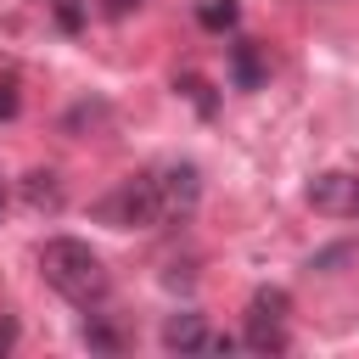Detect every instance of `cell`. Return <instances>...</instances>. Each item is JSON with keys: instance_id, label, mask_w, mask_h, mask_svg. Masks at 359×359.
Instances as JSON below:
<instances>
[{"instance_id": "12", "label": "cell", "mask_w": 359, "mask_h": 359, "mask_svg": "<svg viewBox=\"0 0 359 359\" xmlns=\"http://www.w3.org/2000/svg\"><path fill=\"white\" fill-rule=\"evenodd\" d=\"M17 107H22V95H17V79H0V123H6V118H17Z\"/></svg>"}, {"instance_id": "5", "label": "cell", "mask_w": 359, "mask_h": 359, "mask_svg": "<svg viewBox=\"0 0 359 359\" xmlns=\"http://www.w3.org/2000/svg\"><path fill=\"white\" fill-rule=\"evenodd\" d=\"M241 348H252V353H286V348H292V337H286V320H258V314H247Z\"/></svg>"}, {"instance_id": "4", "label": "cell", "mask_w": 359, "mask_h": 359, "mask_svg": "<svg viewBox=\"0 0 359 359\" xmlns=\"http://www.w3.org/2000/svg\"><path fill=\"white\" fill-rule=\"evenodd\" d=\"M309 208L325 213V219H359V174H342V168L314 174V185H309Z\"/></svg>"}, {"instance_id": "15", "label": "cell", "mask_w": 359, "mask_h": 359, "mask_svg": "<svg viewBox=\"0 0 359 359\" xmlns=\"http://www.w3.org/2000/svg\"><path fill=\"white\" fill-rule=\"evenodd\" d=\"M0 208H6V185H0Z\"/></svg>"}, {"instance_id": "13", "label": "cell", "mask_w": 359, "mask_h": 359, "mask_svg": "<svg viewBox=\"0 0 359 359\" xmlns=\"http://www.w3.org/2000/svg\"><path fill=\"white\" fill-rule=\"evenodd\" d=\"M11 348H17V325H11V320H0V353H11Z\"/></svg>"}, {"instance_id": "8", "label": "cell", "mask_w": 359, "mask_h": 359, "mask_svg": "<svg viewBox=\"0 0 359 359\" xmlns=\"http://www.w3.org/2000/svg\"><path fill=\"white\" fill-rule=\"evenodd\" d=\"M196 22H202L208 34H224V28L241 22V6H236V0H196Z\"/></svg>"}, {"instance_id": "10", "label": "cell", "mask_w": 359, "mask_h": 359, "mask_svg": "<svg viewBox=\"0 0 359 359\" xmlns=\"http://www.w3.org/2000/svg\"><path fill=\"white\" fill-rule=\"evenodd\" d=\"M84 342L101 348V353H118V348H123V337H118L112 325H101V320H84Z\"/></svg>"}, {"instance_id": "1", "label": "cell", "mask_w": 359, "mask_h": 359, "mask_svg": "<svg viewBox=\"0 0 359 359\" xmlns=\"http://www.w3.org/2000/svg\"><path fill=\"white\" fill-rule=\"evenodd\" d=\"M196 202H202L196 163H157V168H140V174L118 180L95 202V219L112 224V230H163V224L191 219Z\"/></svg>"}, {"instance_id": "9", "label": "cell", "mask_w": 359, "mask_h": 359, "mask_svg": "<svg viewBox=\"0 0 359 359\" xmlns=\"http://www.w3.org/2000/svg\"><path fill=\"white\" fill-rule=\"evenodd\" d=\"M286 309H292V297H286L280 286H264V292H252V303H247V314H258V320H286Z\"/></svg>"}, {"instance_id": "6", "label": "cell", "mask_w": 359, "mask_h": 359, "mask_svg": "<svg viewBox=\"0 0 359 359\" xmlns=\"http://www.w3.org/2000/svg\"><path fill=\"white\" fill-rule=\"evenodd\" d=\"M230 79H236L241 90H258V84L269 79V62L258 56V45H252V39H241V45L230 50Z\"/></svg>"}, {"instance_id": "14", "label": "cell", "mask_w": 359, "mask_h": 359, "mask_svg": "<svg viewBox=\"0 0 359 359\" xmlns=\"http://www.w3.org/2000/svg\"><path fill=\"white\" fill-rule=\"evenodd\" d=\"M135 6H140V0H107V6H101V11H107V17H129V11H135Z\"/></svg>"}, {"instance_id": "2", "label": "cell", "mask_w": 359, "mask_h": 359, "mask_svg": "<svg viewBox=\"0 0 359 359\" xmlns=\"http://www.w3.org/2000/svg\"><path fill=\"white\" fill-rule=\"evenodd\" d=\"M39 275L50 292H62L73 309H101L107 292H112V275L107 264L90 252V241H73V236H50L39 247Z\"/></svg>"}, {"instance_id": "11", "label": "cell", "mask_w": 359, "mask_h": 359, "mask_svg": "<svg viewBox=\"0 0 359 359\" xmlns=\"http://www.w3.org/2000/svg\"><path fill=\"white\" fill-rule=\"evenodd\" d=\"M56 22H62L67 34H79V28H84V0H56Z\"/></svg>"}, {"instance_id": "7", "label": "cell", "mask_w": 359, "mask_h": 359, "mask_svg": "<svg viewBox=\"0 0 359 359\" xmlns=\"http://www.w3.org/2000/svg\"><path fill=\"white\" fill-rule=\"evenodd\" d=\"M22 196H28V208H62V185H56V174L50 168H34V174H22Z\"/></svg>"}, {"instance_id": "3", "label": "cell", "mask_w": 359, "mask_h": 359, "mask_svg": "<svg viewBox=\"0 0 359 359\" xmlns=\"http://www.w3.org/2000/svg\"><path fill=\"white\" fill-rule=\"evenodd\" d=\"M163 348L168 353H230V348H241V337L208 331L202 314H174V320H163Z\"/></svg>"}]
</instances>
